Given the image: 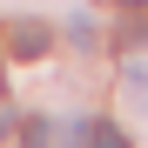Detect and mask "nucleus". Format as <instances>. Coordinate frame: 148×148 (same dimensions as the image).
Instances as JSON below:
<instances>
[{
	"label": "nucleus",
	"instance_id": "7",
	"mask_svg": "<svg viewBox=\"0 0 148 148\" xmlns=\"http://www.w3.org/2000/svg\"><path fill=\"white\" fill-rule=\"evenodd\" d=\"M7 128H14V108H0V141H7Z\"/></svg>",
	"mask_w": 148,
	"mask_h": 148
},
{
	"label": "nucleus",
	"instance_id": "4",
	"mask_svg": "<svg viewBox=\"0 0 148 148\" xmlns=\"http://www.w3.org/2000/svg\"><path fill=\"white\" fill-rule=\"evenodd\" d=\"M88 148H128L121 121H94V128H88Z\"/></svg>",
	"mask_w": 148,
	"mask_h": 148
},
{
	"label": "nucleus",
	"instance_id": "3",
	"mask_svg": "<svg viewBox=\"0 0 148 148\" xmlns=\"http://www.w3.org/2000/svg\"><path fill=\"white\" fill-rule=\"evenodd\" d=\"M114 34L128 40V47H148V7H121V20H114Z\"/></svg>",
	"mask_w": 148,
	"mask_h": 148
},
{
	"label": "nucleus",
	"instance_id": "5",
	"mask_svg": "<svg viewBox=\"0 0 148 148\" xmlns=\"http://www.w3.org/2000/svg\"><path fill=\"white\" fill-rule=\"evenodd\" d=\"M121 88H135V94H148V54H135V61H121Z\"/></svg>",
	"mask_w": 148,
	"mask_h": 148
},
{
	"label": "nucleus",
	"instance_id": "1",
	"mask_svg": "<svg viewBox=\"0 0 148 148\" xmlns=\"http://www.w3.org/2000/svg\"><path fill=\"white\" fill-rule=\"evenodd\" d=\"M7 47H14L20 61H40L47 47H54V34H47L40 20H20V27H7Z\"/></svg>",
	"mask_w": 148,
	"mask_h": 148
},
{
	"label": "nucleus",
	"instance_id": "2",
	"mask_svg": "<svg viewBox=\"0 0 148 148\" xmlns=\"http://www.w3.org/2000/svg\"><path fill=\"white\" fill-rule=\"evenodd\" d=\"M20 148H61V121L54 114H27L20 121Z\"/></svg>",
	"mask_w": 148,
	"mask_h": 148
},
{
	"label": "nucleus",
	"instance_id": "6",
	"mask_svg": "<svg viewBox=\"0 0 148 148\" xmlns=\"http://www.w3.org/2000/svg\"><path fill=\"white\" fill-rule=\"evenodd\" d=\"M88 128L94 121H61V148H88Z\"/></svg>",
	"mask_w": 148,
	"mask_h": 148
}]
</instances>
